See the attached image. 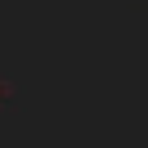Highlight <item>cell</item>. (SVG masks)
Segmentation results:
<instances>
[{
	"mask_svg": "<svg viewBox=\"0 0 148 148\" xmlns=\"http://www.w3.org/2000/svg\"><path fill=\"white\" fill-rule=\"evenodd\" d=\"M23 108V85L14 76H0V112H18Z\"/></svg>",
	"mask_w": 148,
	"mask_h": 148,
	"instance_id": "cell-1",
	"label": "cell"
}]
</instances>
